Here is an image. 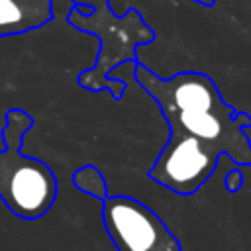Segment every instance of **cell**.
<instances>
[{
	"instance_id": "cell-6",
	"label": "cell",
	"mask_w": 251,
	"mask_h": 251,
	"mask_svg": "<svg viewBox=\"0 0 251 251\" xmlns=\"http://www.w3.org/2000/svg\"><path fill=\"white\" fill-rule=\"evenodd\" d=\"M73 182L78 190H82L84 194H88L92 198H98L100 202L108 196L106 180H104L102 173L98 171V167H94V165H84V167L76 169L73 175Z\"/></svg>"
},
{
	"instance_id": "cell-1",
	"label": "cell",
	"mask_w": 251,
	"mask_h": 251,
	"mask_svg": "<svg viewBox=\"0 0 251 251\" xmlns=\"http://www.w3.org/2000/svg\"><path fill=\"white\" fill-rule=\"evenodd\" d=\"M133 78L157 102L169 126V139L147 173L153 182L190 196L214 175L222 155L251 167V141L245 133L251 116L235 112L206 73L182 71L161 78L135 63Z\"/></svg>"
},
{
	"instance_id": "cell-9",
	"label": "cell",
	"mask_w": 251,
	"mask_h": 251,
	"mask_svg": "<svg viewBox=\"0 0 251 251\" xmlns=\"http://www.w3.org/2000/svg\"><path fill=\"white\" fill-rule=\"evenodd\" d=\"M196 4H200V6H206V8H212L214 6V0H194Z\"/></svg>"
},
{
	"instance_id": "cell-4",
	"label": "cell",
	"mask_w": 251,
	"mask_h": 251,
	"mask_svg": "<svg viewBox=\"0 0 251 251\" xmlns=\"http://www.w3.org/2000/svg\"><path fill=\"white\" fill-rule=\"evenodd\" d=\"M102 224L118 251H182L178 237L161 216L133 196H106Z\"/></svg>"
},
{
	"instance_id": "cell-5",
	"label": "cell",
	"mask_w": 251,
	"mask_h": 251,
	"mask_svg": "<svg viewBox=\"0 0 251 251\" xmlns=\"http://www.w3.org/2000/svg\"><path fill=\"white\" fill-rule=\"evenodd\" d=\"M53 20V0H0V37L43 27Z\"/></svg>"
},
{
	"instance_id": "cell-8",
	"label": "cell",
	"mask_w": 251,
	"mask_h": 251,
	"mask_svg": "<svg viewBox=\"0 0 251 251\" xmlns=\"http://www.w3.org/2000/svg\"><path fill=\"white\" fill-rule=\"evenodd\" d=\"M224 184H226L227 192H237V190L241 188V184H243V175H241L239 171L231 169V171L226 175V180H224Z\"/></svg>"
},
{
	"instance_id": "cell-2",
	"label": "cell",
	"mask_w": 251,
	"mask_h": 251,
	"mask_svg": "<svg viewBox=\"0 0 251 251\" xmlns=\"http://www.w3.org/2000/svg\"><path fill=\"white\" fill-rule=\"evenodd\" d=\"M0 149V200L22 220L45 216L57 198V176L51 167L22 153L24 135L33 127L31 114L12 108L6 112Z\"/></svg>"
},
{
	"instance_id": "cell-7",
	"label": "cell",
	"mask_w": 251,
	"mask_h": 251,
	"mask_svg": "<svg viewBox=\"0 0 251 251\" xmlns=\"http://www.w3.org/2000/svg\"><path fill=\"white\" fill-rule=\"evenodd\" d=\"M73 6H86L92 12L90 14H82L86 20L90 22H104V20H112L114 16H118L112 8H110V0H71Z\"/></svg>"
},
{
	"instance_id": "cell-3",
	"label": "cell",
	"mask_w": 251,
	"mask_h": 251,
	"mask_svg": "<svg viewBox=\"0 0 251 251\" xmlns=\"http://www.w3.org/2000/svg\"><path fill=\"white\" fill-rule=\"evenodd\" d=\"M67 22L78 31L96 35L100 41L96 63L82 71L76 82L90 92L110 90L112 98L120 100L126 92V80L108 78V75L122 63H139L135 49L137 45L151 43L155 39V31L145 24L135 8H129L124 16H114L112 20L90 22L76 10V6H71Z\"/></svg>"
}]
</instances>
